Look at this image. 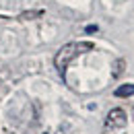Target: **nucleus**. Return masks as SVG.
Wrapping results in <instances>:
<instances>
[{"label":"nucleus","instance_id":"nucleus-4","mask_svg":"<svg viewBox=\"0 0 134 134\" xmlns=\"http://www.w3.org/2000/svg\"><path fill=\"white\" fill-rule=\"evenodd\" d=\"M46 134H48V132H46Z\"/></svg>","mask_w":134,"mask_h":134},{"label":"nucleus","instance_id":"nucleus-1","mask_svg":"<svg viewBox=\"0 0 134 134\" xmlns=\"http://www.w3.org/2000/svg\"><path fill=\"white\" fill-rule=\"evenodd\" d=\"M93 50V46L91 43H85V41H76V43H66L64 48H60L58 54H56V60H54V64H56V70L64 76V72H66V66L79 56V54H83V52H89Z\"/></svg>","mask_w":134,"mask_h":134},{"label":"nucleus","instance_id":"nucleus-2","mask_svg":"<svg viewBox=\"0 0 134 134\" xmlns=\"http://www.w3.org/2000/svg\"><path fill=\"white\" fill-rule=\"evenodd\" d=\"M126 111L124 109H120V107H114L107 118H105V128H109V130H116V128H122V126H126Z\"/></svg>","mask_w":134,"mask_h":134},{"label":"nucleus","instance_id":"nucleus-3","mask_svg":"<svg viewBox=\"0 0 134 134\" xmlns=\"http://www.w3.org/2000/svg\"><path fill=\"white\" fill-rule=\"evenodd\" d=\"M134 95V85H120L116 89V97H130Z\"/></svg>","mask_w":134,"mask_h":134}]
</instances>
